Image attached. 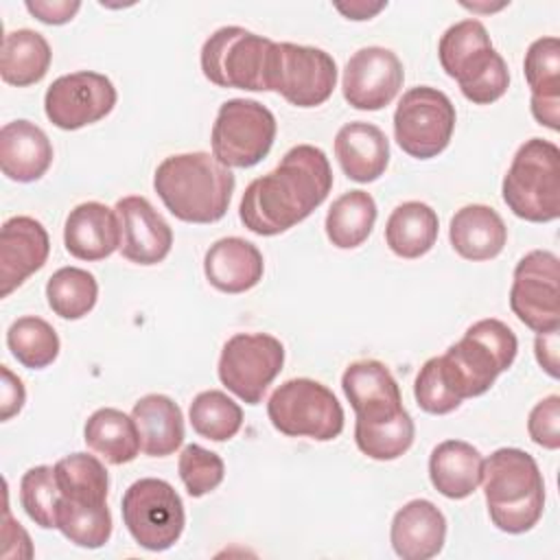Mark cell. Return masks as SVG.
Returning <instances> with one entry per match:
<instances>
[{
  "mask_svg": "<svg viewBox=\"0 0 560 560\" xmlns=\"http://www.w3.org/2000/svg\"><path fill=\"white\" fill-rule=\"evenodd\" d=\"M332 188L326 153L313 144L289 149L280 164L243 192L238 217L258 236H276L304 221Z\"/></svg>",
  "mask_w": 560,
  "mask_h": 560,
  "instance_id": "obj_1",
  "label": "cell"
},
{
  "mask_svg": "<svg viewBox=\"0 0 560 560\" xmlns=\"http://www.w3.org/2000/svg\"><path fill=\"white\" fill-rule=\"evenodd\" d=\"M234 175L206 151L164 158L153 175V188L166 210L186 223H214L225 217Z\"/></svg>",
  "mask_w": 560,
  "mask_h": 560,
  "instance_id": "obj_2",
  "label": "cell"
},
{
  "mask_svg": "<svg viewBox=\"0 0 560 560\" xmlns=\"http://www.w3.org/2000/svg\"><path fill=\"white\" fill-rule=\"evenodd\" d=\"M488 514L508 534L529 532L545 510V481L536 459L514 446L497 448L481 472Z\"/></svg>",
  "mask_w": 560,
  "mask_h": 560,
  "instance_id": "obj_3",
  "label": "cell"
},
{
  "mask_svg": "<svg viewBox=\"0 0 560 560\" xmlns=\"http://www.w3.org/2000/svg\"><path fill=\"white\" fill-rule=\"evenodd\" d=\"M442 70L457 81L462 94L475 105L499 101L510 85L505 59L494 50L479 20H462L444 31L438 44Z\"/></svg>",
  "mask_w": 560,
  "mask_h": 560,
  "instance_id": "obj_4",
  "label": "cell"
},
{
  "mask_svg": "<svg viewBox=\"0 0 560 560\" xmlns=\"http://www.w3.org/2000/svg\"><path fill=\"white\" fill-rule=\"evenodd\" d=\"M518 341L501 319L486 317L468 326L464 337L440 357L451 389L464 400L486 394L497 376L516 359Z\"/></svg>",
  "mask_w": 560,
  "mask_h": 560,
  "instance_id": "obj_5",
  "label": "cell"
},
{
  "mask_svg": "<svg viewBox=\"0 0 560 560\" xmlns=\"http://www.w3.org/2000/svg\"><path fill=\"white\" fill-rule=\"evenodd\" d=\"M501 192L518 219L556 221L560 217V149L542 138L523 142L503 177Z\"/></svg>",
  "mask_w": 560,
  "mask_h": 560,
  "instance_id": "obj_6",
  "label": "cell"
},
{
  "mask_svg": "<svg viewBox=\"0 0 560 560\" xmlns=\"http://www.w3.org/2000/svg\"><path fill=\"white\" fill-rule=\"evenodd\" d=\"M267 416L273 429L289 438L328 442L343 431L341 402L313 378H291L276 387L267 400Z\"/></svg>",
  "mask_w": 560,
  "mask_h": 560,
  "instance_id": "obj_7",
  "label": "cell"
},
{
  "mask_svg": "<svg viewBox=\"0 0 560 560\" xmlns=\"http://www.w3.org/2000/svg\"><path fill=\"white\" fill-rule=\"evenodd\" d=\"M271 46L273 39L243 26H221L201 46L203 77L219 88L267 92Z\"/></svg>",
  "mask_w": 560,
  "mask_h": 560,
  "instance_id": "obj_8",
  "label": "cell"
},
{
  "mask_svg": "<svg viewBox=\"0 0 560 560\" xmlns=\"http://www.w3.org/2000/svg\"><path fill=\"white\" fill-rule=\"evenodd\" d=\"M337 85L335 59L315 46L273 42L267 66V92L282 94L295 107L326 103Z\"/></svg>",
  "mask_w": 560,
  "mask_h": 560,
  "instance_id": "obj_9",
  "label": "cell"
},
{
  "mask_svg": "<svg viewBox=\"0 0 560 560\" xmlns=\"http://www.w3.org/2000/svg\"><path fill=\"white\" fill-rule=\"evenodd\" d=\"M120 512L131 538L149 551L173 547L186 525L182 497L168 481L155 477L133 481L122 494Z\"/></svg>",
  "mask_w": 560,
  "mask_h": 560,
  "instance_id": "obj_10",
  "label": "cell"
},
{
  "mask_svg": "<svg viewBox=\"0 0 560 560\" xmlns=\"http://www.w3.org/2000/svg\"><path fill=\"white\" fill-rule=\"evenodd\" d=\"M273 114L254 98L225 101L212 125V155L228 168L256 166L276 140Z\"/></svg>",
  "mask_w": 560,
  "mask_h": 560,
  "instance_id": "obj_11",
  "label": "cell"
},
{
  "mask_svg": "<svg viewBox=\"0 0 560 560\" xmlns=\"http://www.w3.org/2000/svg\"><path fill=\"white\" fill-rule=\"evenodd\" d=\"M455 129V105L429 85L411 88L402 94L394 112V138L398 147L418 160L440 155Z\"/></svg>",
  "mask_w": 560,
  "mask_h": 560,
  "instance_id": "obj_12",
  "label": "cell"
},
{
  "mask_svg": "<svg viewBox=\"0 0 560 560\" xmlns=\"http://www.w3.org/2000/svg\"><path fill=\"white\" fill-rule=\"evenodd\" d=\"M284 346L267 332L232 335L219 357V381L243 402L258 405L280 374Z\"/></svg>",
  "mask_w": 560,
  "mask_h": 560,
  "instance_id": "obj_13",
  "label": "cell"
},
{
  "mask_svg": "<svg viewBox=\"0 0 560 560\" xmlns=\"http://www.w3.org/2000/svg\"><path fill=\"white\" fill-rule=\"evenodd\" d=\"M560 262L553 252L534 249L514 267L510 287L512 313L534 332L560 326Z\"/></svg>",
  "mask_w": 560,
  "mask_h": 560,
  "instance_id": "obj_14",
  "label": "cell"
},
{
  "mask_svg": "<svg viewBox=\"0 0 560 560\" xmlns=\"http://www.w3.org/2000/svg\"><path fill=\"white\" fill-rule=\"evenodd\" d=\"M116 98V88L105 74L79 70L50 83L44 96V112L55 127L74 131L105 118Z\"/></svg>",
  "mask_w": 560,
  "mask_h": 560,
  "instance_id": "obj_15",
  "label": "cell"
},
{
  "mask_svg": "<svg viewBox=\"0 0 560 560\" xmlns=\"http://www.w3.org/2000/svg\"><path fill=\"white\" fill-rule=\"evenodd\" d=\"M405 70L396 52L383 46L359 48L343 68V98L354 109L376 112L389 105L402 88Z\"/></svg>",
  "mask_w": 560,
  "mask_h": 560,
  "instance_id": "obj_16",
  "label": "cell"
},
{
  "mask_svg": "<svg viewBox=\"0 0 560 560\" xmlns=\"http://www.w3.org/2000/svg\"><path fill=\"white\" fill-rule=\"evenodd\" d=\"M120 221L122 258L136 265H158L173 247V230L166 219L140 195H129L116 201Z\"/></svg>",
  "mask_w": 560,
  "mask_h": 560,
  "instance_id": "obj_17",
  "label": "cell"
},
{
  "mask_svg": "<svg viewBox=\"0 0 560 560\" xmlns=\"http://www.w3.org/2000/svg\"><path fill=\"white\" fill-rule=\"evenodd\" d=\"M46 228L33 217H11L0 230V295L7 298L48 258Z\"/></svg>",
  "mask_w": 560,
  "mask_h": 560,
  "instance_id": "obj_18",
  "label": "cell"
},
{
  "mask_svg": "<svg viewBox=\"0 0 560 560\" xmlns=\"http://www.w3.org/2000/svg\"><path fill=\"white\" fill-rule=\"evenodd\" d=\"M341 387L357 422L389 420L405 411L398 383L381 361L361 359L350 363L341 376Z\"/></svg>",
  "mask_w": 560,
  "mask_h": 560,
  "instance_id": "obj_19",
  "label": "cell"
},
{
  "mask_svg": "<svg viewBox=\"0 0 560 560\" xmlns=\"http://www.w3.org/2000/svg\"><path fill=\"white\" fill-rule=\"evenodd\" d=\"M63 245L79 260H103L120 247L116 210L101 201H85L70 210L63 225Z\"/></svg>",
  "mask_w": 560,
  "mask_h": 560,
  "instance_id": "obj_20",
  "label": "cell"
},
{
  "mask_svg": "<svg viewBox=\"0 0 560 560\" xmlns=\"http://www.w3.org/2000/svg\"><path fill=\"white\" fill-rule=\"evenodd\" d=\"M446 538V518L440 508L427 499L405 503L392 521L389 540L402 560H429L438 556Z\"/></svg>",
  "mask_w": 560,
  "mask_h": 560,
  "instance_id": "obj_21",
  "label": "cell"
},
{
  "mask_svg": "<svg viewBox=\"0 0 560 560\" xmlns=\"http://www.w3.org/2000/svg\"><path fill=\"white\" fill-rule=\"evenodd\" d=\"M265 260L260 249L241 238L225 236L210 245L203 256V273L221 293H245L262 280Z\"/></svg>",
  "mask_w": 560,
  "mask_h": 560,
  "instance_id": "obj_22",
  "label": "cell"
},
{
  "mask_svg": "<svg viewBox=\"0 0 560 560\" xmlns=\"http://www.w3.org/2000/svg\"><path fill=\"white\" fill-rule=\"evenodd\" d=\"M532 92V116L551 131L560 129V42L538 37L529 44L523 61Z\"/></svg>",
  "mask_w": 560,
  "mask_h": 560,
  "instance_id": "obj_23",
  "label": "cell"
},
{
  "mask_svg": "<svg viewBox=\"0 0 560 560\" xmlns=\"http://www.w3.org/2000/svg\"><path fill=\"white\" fill-rule=\"evenodd\" d=\"M335 158L352 182L368 184L385 173L389 164V140L376 125L354 120L337 131Z\"/></svg>",
  "mask_w": 560,
  "mask_h": 560,
  "instance_id": "obj_24",
  "label": "cell"
},
{
  "mask_svg": "<svg viewBox=\"0 0 560 560\" xmlns=\"http://www.w3.org/2000/svg\"><path fill=\"white\" fill-rule=\"evenodd\" d=\"M52 162V144L31 120H13L0 129V168L13 182L39 179Z\"/></svg>",
  "mask_w": 560,
  "mask_h": 560,
  "instance_id": "obj_25",
  "label": "cell"
},
{
  "mask_svg": "<svg viewBox=\"0 0 560 560\" xmlns=\"http://www.w3.org/2000/svg\"><path fill=\"white\" fill-rule=\"evenodd\" d=\"M448 238L462 258L479 262L490 260L503 252L508 228L494 208L470 203L453 214Z\"/></svg>",
  "mask_w": 560,
  "mask_h": 560,
  "instance_id": "obj_26",
  "label": "cell"
},
{
  "mask_svg": "<svg viewBox=\"0 0 560 560\" xmlns=\"http://www.w3.org/2000/svg\"><path fill=\"white\" fill-rule=\"evenodd\" d=\"M483 457L464 440L440 442L429 457V479L446 499H466L481 483Z\"/></svg>",
  "mask_w": 560,
  "mask_h": 560,
  "instance_id": "obj_27",
  "label": "cell"
},
{
  "mask_svg": "<svg viewBox=\"0 0 560 560\" xmlns=\"http://www.w3.org/2000/svg\"><path fill=\"white\" fill-rule=\"evenodd\" d=\"M140 446L149 457L173 455L184 442V416L179 405L164 394L142 396L133 409Z\"/></svg>",
  "mask_w": 560,
  "mask_h": 560,
  "instance_id": "obj_28",
  "label": "cell"
},
{
  "mask_svg": "<svg viewBox=\"0 0 560 560\" xmlns=\"http://www.w3.org/2000/svg\"><path fill=\"white\" fill-rule=\"evenodd\" d=\"M83 440L94 453L114 466L133 462L142 451L136 420L114 407L96 409L88 418Z\"/></svg>",
  "mask_w": 560,
  "mask_h": 560,
  "instance_id": "obj_29",
  "label": "cell"
},
{
  "mask_svg": "<svg viewBox=\"0 0 560 560\" xmlns=\"http://www.w3.org/2000/svg\"><path fill=\"white\" fill-rule=\"evenodd\" d=\"M50 46L46 37L31 28L9 31L2 37L0 74L9 85L26 88L39 83L50 68Z\"/></svg>",
  "mask_w": 560,
  "mask_h": 560,
  "instance_id": "obj_30",
  "label": "cell"
},
{
  "mask_svg": "<svg viewBox=\"0 0 560 560\" xmlns=\"http://www.w3.org/2000/svg\"><path fill=\"white\" fill-rule=\"evenodd\" d=\"M438 214L422 201H405L385 223V243L400 258H420L438 241Z\"/></svg>",
  "mask_w": 560,
  "mask_h": 560,
  "instance_id": "obj_31",
  "label": "cell"
},
{
  "mask_svg": "<svg viewBox=\"0 0 560 560\" xmlns=\"http://www.w3.org/2000/svg\"><path fill=\"white\" fill-rule=\"evenodd\" d=\"M376 223V201L365 190H350L337 197L326 214L328 241L339 249H354L368 241Z\"/></svg>",
  "mask_w": 560,
  "mask_h": 560,
  "instance_id": "obj_32",
  "label": "cell"
},
{
  "mask_svg": "<svg viewBox=\"0 0 560 560\" xmlns=\"http://www.w3.org/2000/svg\"><path fill=\"white\" fill-rule=\"evenodd\" d=\"M55 479L63 499L74 503H107L109 477L101 459L88 453H72L55 464Z\"/></svg>",
  "mask_w": 560,
  "mask_h": 560,
  "instance_id": "obj_33",
  "label": "cell"
},
{
  "mask_svg": "<svg viewBox=\"0 0 560 560\" xmlns=\"http://www.w3.org/2000/svg\"><path fill=\"white\" fill-rule=\"evenodd\" d=\"M98 298L96 278L81 267H61L46 282V300L61 319L85 317Z\"/></svg>",
  "mask_w": 560,
  "mask_h": 560,
  "instance_id": "obj_34",
  "label": "cell"
},
{
  "mask_svg": "<svg viewBox=\"0 0 560 560\" xmlns=\"http://www.w3.org/2000/svg\"><path fill=\"white\" fill-rule=\"evenodd\" d=\"M7 346L28 370L48 368L59 354V337L55 328L37 315L15 319L7 330Z\"/></svg>",
  "mask_w": 560,
  "mask_h": 560,
  "instance_id": "obj_35",
  "label": "cell"
},
{
  "mask_svg": "<svg viewBox=\"0 0 560 560\" xmlns=\"http://www.w3.org/2000/svg\"><path fill=\"white\" fill-rule=\"evenodd\" d=\"M413 435L416 427L407 409L389 420L354 422V442L359 451L378 462H389L407 453L413 444Z\"/></svg>",
  "mask_w": 560,
  "mask_h": 560,
  "instance_id": "obj_36",
  "label": "cell"
},
{
  "mask_svg": "<svg viewBox=\"0 0 560 560\" xmlns=\"http://www.w3.org/2000/svg\"><path fill=\"white\" fill-rule=\"evenodd\" d=\"M188 418L192 429L208 440L225 442L241 431L243 409L223 392L208 389L192 398Z\"/></svg>",
  "mask_w": 560,
  "mask_h": 560,
  "instance_id": "obj_37",
  "label": "cell"
},
{
  "mask_svg": "<svg viewBox=\"0 0 560 560\" xmlns=\"http://www.w3.org/2000/svg\"><path fill=\"white\" fill-rule=\"evenodd\" d=\"M57 529L74 545L85 549L103 547L112 536V514L107 503H74L61 497L57 510Z\"/></svg>",
  "mask_w": 560,
  "mask_h": 560,
  "instance_id": "obj_38",
  "label": "cell"
},
{
  "mask_svg": "<svg viewBox=\"0 0 560 560\" xmlns=\"http://www.w3.org/2000/svg\"><path fill=\"white\" fill-rule=\"evenodd\" d=\"M61 492L55 479V466H33L20 479V503L28 518L44 527H57V510H59Z\"/></svg>",
  "mask_w": 560,
  "mask_h": 560,
  "instance_id": "obj_39",
  "label": "cell"
},
{
  "mask_svg": "<svg viewBox=\"0 0 560 560\" xmlns=\"http://www.w3.org/2000/svg\"><path fill=\"white\" fill-rule=\"evenodd\" d=\"M179 479L190 497H203L212 492L225 477V464L214 453L199 444H186L177 462Z\"/></svg>",
  "mask_w": 560,
  "mask_h": 560,
  "instance_id": "obj_40",
  "label": "cell"
},
{
  "mask_svg": "<svg viewBox=\"0 0 560 560\" xmlns=\"http://www.w3.org/2000/svg\"><path fill=\"white\" fill-rule=\"evenodd\" d=\"M413 396L422 411L433 416H444L455 411L462 405V398L451 389L440 357H431L418 372L413 383Z\"/></svg>",
  "mask_w": 560,
  "mask_h": 560,
  "instance_id": "obj_41",
  "label": "cell"
},
{
  "mask_svg": "<svg viewBox=\"0 0 560 560\" xmlns=\"http://www.w3.org/2000/svg\"><path fill=\"white\" fill-rule=\"evenodd\" d=\"M527 433L534 444L556 451L560 448V396L551 394L534 405L527 418Z\"/></svg>",
  "mask_w": 560,
  "mask_h": 560,
  "instance_id": "obj_42",
  "label": "cell"
},
{
  "mask_svg": "<svg viewBox=\"0 0 560 560\" xmlns=\"http://www.w3.org/2000/svg\"><path fill=\"white\" fill-rule=\"evenodd\" d=\"M81 9L79 0H28L26 11L44 24H66Z\"/></svg>",
  "mask_w": 560,
  "mask_h": 560,
  "instance_id": "obj_43",
  "label": "cell"
},
{
  "mask_svg": "<svg viewBox=\"0 0 560 560\" xmlns=\"http://www.w3.org/2000/svg\"><path fill=\"white\" fill-rule=\"evenodd\" d=\"M0 372H2V394H0L2 411H0V420H11L22 409L26 392H24L22 381L7 365H2Z\"/></svg>",
  "mask_w": 560,
  "mask_h": 560,
  "instance_id": "obj_44",
  "label": "cell"
},
{
  "mask_svg": "<svg viewBox=\"0 0 560 560\" xmlns=\"http://www.w3.org/2000/svg\"><path fill=\"white\" fill-rule=\"evenodd\" d=\"M534 352H536V361L540 363V368L551 378H558V374H560V370H558V328L538 332L536 341H534Z\"/></svg>",
  "mask_w": 560,
  "mask_h": 560,
  "instance_id": "obj_45",
  "label": "cell"
},
{
  "mask_svg": "<svg viewBox=\"0 0 560 560\" xmlns=\"http://www.w3.org/2000/svg\"><path fill=\"white\" fill-rule=\"evenodd\" d=\"M385 7H387V2H374V4H370V2H350V4L337 2L335 4V9L339 13H343L348 20H370Z\"/></svg>",
  "mask_w": 560,
  "mask_h": 560,
  "instance_id": "obj_46",
  "label": "cell"
}]
</instances>
